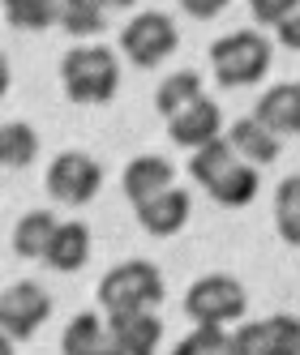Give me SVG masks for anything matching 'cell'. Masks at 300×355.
<instances>
[{
  "label": "cell",
  "instance_id": "obj_7",
  "mask_svg": "<svg viewBox=\"0 0 300 355\" xmlns=\"http://www.w3.org/2000/svg\"><path fill=\"white\" fill-rule=\"evenodd\" d=\"M52 317V295H47L39 283H13L0 291V329L17 343V338H31L35 329Z\"/></svg>",
  "mask_w": 300,
  "mask_h": 355
},
{
  "label": "cell",
  "instance_id": "obj_29",
  "mask_svg": "<svg viewBox=\"0 0 300 355\" xmlns=\"http://www.w3.org/2000/svg\"><path fill=\"white\" fill-rule=\"evenodd\" d=\"M274 35H279V43H283V47L300 52V9H296V13H288L279 26H274Z\"/></svg>",
  "mask_w": 300,
  "mask_h": 355
},
{
  "label": "cell",
  "instance_id": "obj_19",
  "mask_svg": "<svg viewBox=\"0 0 300 355\" xmlns=\"http://www.w3.org/2000/svg\"><path fill=\"white\" fill-rule=\"evenodd\" d=\"M60 351L65 355H99V351H108V325L99 321V313L73 317L69 329H65V338H60Z\"/></svg>",
  "mask_w": 300,
  "mask_h": 355
},
{
  "label": "cell",
  "instance_id": "obj_6",
  "mask_svg": "<svg viewBox=\"0 0 300 355\" xmlns=\"http://www.w3.org/2000/svg\"><path fill=\"white\" fill-rule=\"evenodd\" d=\"M43 184L52 193V201H60V206H86V201H94L99 189H103V167H99L86 150H65V155L52 159Z\"/></svg>",
  "mask_w": 300,
  "mask_h": 355
},
{
  "label": "cell",
  "instance_id": "obj_17",
  "mask_svg": "<svg viewBox=\"0 0 300 355\" xmlns=\"http://www.w3.org/2000/svg\"><path fill=\"white\" fill-rule=\"evenodd\" d=\"M39 155V133L31 129V124H22V120H9V124H0V167H31Z\"/></svg>",
  "mask_w": 300,
  "mask_h": 355
},
{
  "label": "cell",
  "instance_id": "obj_8",
  "mask_svg": "<svg viewBox=\"0 0 300 355\" xmlns=\"http://www.w3.org/2000/svg\"><path fill=\"white\" fill-rule=\"evenodd\" d=\"M167 133H172V141H176V146L197 150V146L223 137V112H219L215 98L197 94L193 103H185L176 116H167Z\"/></svg>",
  "mask_w": 300,
  "mask_h": 355
},
{
  "label": "cell",
  "instance_id": "obj_12",
  "mask_svg": "<svg viewBox=\"0 0 300 355\" xmlns=\"http://www.w3.org/2000/svg\"><path fill=\"white\" fill-rule=\"evenodd\" d=\"M43 261L52 266L56 274H78L86 261H90V227L86 223H60L52 232V244H47Z\"/></svg>",
  "mask_w": 300,
  "mask_h": 355
},
{
  "label": "cell",
  "instance_id": "obj_22",
  "mask_svg": "<svg viewBox=\"0 0 300 355\" xmlns=\"http://www.w3.org/2000/svg\"><path fill=\"white\" fill-rule=\"evenodd\" d=\"M197 94H202V78H197L193 69H185V73H172V78L155 90V107H159V116L167 120V116H176L185 103H193Z\"/></svg>",
  "mask_w": 300,
  "mask_h": 355
},
{
  "label": "cell",
  "instance_id": "obj_3",
  "mask_svg": "<svg viewBox=\"0 0 300 355\" xmlns=\"http://www.w3.org/2000/svg\"><path fill=\"white\" fill-rule=\"evenodd\" d=\"M210 69H215V82L219 86H253L266 78L270 69V39L258 31H236V35H223L210 43Z\"/></svg>",
  "mask_w": 300,
  "mask_h": 355
},
{
  "label": "cell",
  "instance_id": "obj_26",
  "mask_svg": "<svg viewBox=\"0 0 300 355\" xmlns=\"http://www.w3.org/2000/svg\"><path fill=\"white\" fill-rule=\"evenodd\" d=\"M270 338H274V355H300V321L296 317H270Z\"/></svg>",
  "mask_w": 300,
  "mask_h": 355
},
{
  "label": "cell",
  "instance_id": "obj_32",
  "mask_svg": "<svg viewBox=\"0 0 300 355\" xmlns=\"http://www.w3.org/2000/svg\"><path fill=\"white\" fill-rule=\"evenodd\" d=\"M9 351H13V338L5 334V329H0V355H9Z\"/></svg>",
  "mask_w": 300,
  "mask_h": 355
},
{
  "label": "cell",
  "instance_id": "obj_1",
  "mask_svg": "<svg viewBox=\"0 0 300 355\" xmlns=\"http://www.w3.org/2000/svg\"><path fill=\"white\" fill-rule=\"evenodd\" d=\"M60 82L73 103H112L120 90V60L103 43H78L60 60Z\"/></svg>",
  "mask_w": 300,
  "mask_h": 355
},
{
  "label": "cell",
  "instance_id": "obj_4",
  "mask_svg": "<svg viewBox=\"0 0 300 355\" xmlns=\"http://www.w3.org/2000/svg\"><path fill=\"white\" fill-rule=\"evenodd\" d=\"M176 47H181L176 21H172L167 13H155V9L138 13L129 26L120 31V52L129 56L138 69H155V64H163L172 52H176Z\"/></svg>",
  "mask_w": 300,
  "mask_h": 355
},
{
  "label": "cell",
  "instance_id": "obj_24",
  "mask_svg": "<svg viewBox=\"0 0 300 355\" xmlns=\"http://www.w3.org/2000/svg\"><path fill=\"white\" fill-rule=\"evenodd\" d=\"M176 355H232V334H223V325H202L197 321V329L176 343Z\"/></svg>",
  "mask_w": 300,
  "mask_h": 355
},
{
  "label": "cell",
  "instance_id": "obj_18",
  "mask_svg": "<svg viewBox=\"0 0 300 355\" xmlns=\"http://www.w3.org/2000/svg\"><path fill=\"white\" fill-rule=\"evenodd\" d=\"M0 9H5V21L13 31H47L56 26V13H60V0H0Z\"/></svg>",
  "mask_w": 300,
  "mask_h": 355
},
{
  "label": "cell",
  "instance_id": "obj_11",
  "mask_svg": "<svg viewBox=\"0 0 300 355\" xmlns=\"http://www.w3.org/2000/svg\"><path fill=\"white\" fill-rule=\"evenodd\" d=\"M253 120H262L274 137L300 133V82H279V86H270L258 103H253Z\"/></svg>",
  "mask_w": 300,
  "mask_h": 355
},
{
  "label": "cell",
  "instance_id": "obj_13",
  "mask_svg": "<svg viewBox=\"0 0 300 355\" xmlns=\"http://www.w3.org/2000/svg\"><path fill=\"white\" fill-rule=\"evenodd\" d=\"M172 175H176V167H172L167 159H159V155H142V159H133L129 167H124L120 189H124V197H129L133 206H142L146 197H155V193L172 189Z\"/></svg>",
  "mask_w": 300,
  "mask_h": 355
},
{
  "label": "cell",
  "instance_id": "obj_2",
  "mask_svg": "<svg viewBox=\"0 0 300 355\" xmlns=\"http://www.w3.org/2000/svg\"><path fill=\"white\" fill-rule=\"evenodd\" d=\"M163 304V274L155 261H120L103 274L99 283V309L103 317H129V313H146Z\"/></svg>",
  "mask_w": 300,
  "mask_h": 355
},
{
  "label": "cell",
  "instance_id": "obj_31",
  "mask_svg": "<svg viewBox=\"0 0 300 355\" xmlns=\"http://www.w3.org/2000/svg\"><path fill=\"white\" fill-rule=\"evenodd\" d=\"M99 5H103V9H129L133 0H99Z\"/></svg>",
  "mask_w": 300,
  "mask_h": 355
},
{
  "label": "cell",
  "instance_id": "obj_10",
  "mask_svg": "<svg viewBox=\"0 0 300 355\" xmlns=\"http://www.w3.org/2000/svg\"><path fill=\"white\" fill-rule=\"evenodd\" d=\"M163 343V321L155 313H129V317H108V351L116 355H150Z\"/></svg>",
  "mask_w": 300,
  "mask_h": 355
},
{
  "label": "cell",
  "instance_id": "obj_30",
  "mask_svg": "<svg viewBox=\"0 0 300 355\" xmlns=\"http://www.w3.org/2000/svg\"><path fill=\"white\" fill-rule=\"evenodd\" d=\"M9 82H13V73H9V60H5V56H0V98H5V94H9Z\"/></svg>",
  "mask_w": 300,
  "mask_h": 355
},
{
  "label": "cell",
  "instance_id": "obj_28",
  "mask_svg": "<svg viewBox=\"0 0 300 355\" xmlns=\"http://www.w3.org/2000/svg\"><path fill=\"white\" fill-rule=\"evenodd\" d=\"M232 0H181V9L189 13V17H197V21H210V17H219L223 9H228Z\"/></svg>",
  "mask_w": 300,
  "mask_h": 355
},
{
  "label": "cell",
  "instance_id": "obj_5",
  "mask_svg": "<svg viewBox=\"0 0 300 355\" xmlns=\"http://www.w3.org/2000/svg\"><path fill=\"white\" fill-rule=\"evenodd\" d=\"M249 309V295L236 283L232 274H206L185 291V313L193 317V325H228L236 317H244Z\"/></svg>",
  "mask_w": 300,
  "mask_h": 355
},
{
  "label": "cell",
  "instance_id": "obj_20",
  "mask_svg": "<svg viewBox=\"0 0 300 355\" xmlns=\"http://www.w3.org/2000/svg\"><path fill=\"white\" fill-rule=\"evenodd\" d=\"M236 159H240V155L232 150V141H228V137H215V141H206V146H197V150H193V159H189V175L206 189L215 175H223Z\"/></svg>",
  "mask_w": 300,
  "mask_h": 355
},
{
  "label": "cell",
  "instance_id": "obj_9",
  "mask_svg": "<svg viewBox=\"0 0 300 355\" xmlns=\"http://www.w3.org/2000/svg\"><path fill=\"white\" fill-rule=\"evenodd\" d=\"M189 214H193V197H189L185 189H176V184L163 189V193H155V197H146L142 206H138V223H142V232L159 236V240L185 232Z\"/></svg>",
  "mask_w": 300,
  "mask_h": 355
},
{
  "label": "cell",
  "instance_id": "obj_27",
  "mask_svg": "<svg viewBox=\"0 0 300 355\" xmlns=\"http://www.w3.org/2000/svg\"><path fill=\"white\" fill-rule=\"evenodd\" d=\"M296 9H300V0H249V13H253L258 26H279Z\"/></svg>",
  "mask_w": 300,
  "mask_h": 355
},
{
  "label": "cell",
  "instance_id": "obj_23",
  "mask_svg": "<svg viewBox=\"0 0 300 355\" xmlns=\"http://www.w3.org/2000/svg\"><path fill=\"white\" fill-rule=\"evenodd\" d=\"M56 21H60L69 35L90 39V35L103 31V5H99V0H60Z\"/></svg>",
  "mask_w": 300,
  "mask_h": 355
},
{
  "label": "cell",
  "instance_id": "obj_25",
  "mask_svg": "<svg viewBox=\"0 0 300 355\" xmlns=\"http://www.w3.org/2000/svg\"><path fill=\"white\" fill-rule=\"evenodd\" d=\"M232 355H274L270 321H253V325H240L236 334H232Z\"/></svg>",
  "mask_w": 300,
  "mask_h": 355
},
{
  "label": "cell",
  "instance_id": "obj_15",
  "mask_svg": "<svg viewBox=\"0 0 300 355\" xmlns=\"http://www.w3.org/2000/svg\"><path fill=\"white\" fill-rule=\"evenodd\" d=\"M228 141H232V150L244 159V163H253V167H262V163H274L279 159V137H274L262 120H236L232 129H228Z\"/></svg>",
  "mask_w": 300,
  "mask_h": 355
},
{
  "label": "cell",
  "instance_id": "obj_14",
  "mask_svg": "<svg viewBox=\"0 0 300 355\" xmlns=\"http://www.w3.org/2000/svg\"><path fill=\"white\" fill-rule=\"evenodd\" d=\"M258 189H262V180H258L253 163H244V159H236L228 171L215 175V180L206 184V193L219 201V206H228V210H244L249 201L258 197Z\"/></svg>",
  "mask_w": 300,
  "mask_h": 355
},
{
  "label": "cell",
  "instance_id": "obj_16",
  "mask_svg": "<svg viewBox=\"0 0 300 355\" xmlns=\"http://www.w3.org/2000/svg\"><path fill=\"white\" fill-rule=\"evenodd\" d=\"M56 214L52 210H31V214H22L17 227H13V252L22 261H43V252L47 244H52V232H56Z\"/></svg>",
  "mask_w": 300,
  "mask_h": 355
},
{
  "label": "cell",
  "instance_id": "obj_21",
  "mask_svg": "<svg viewBox=\"0 0 300 355\" xmlns=\"http://www.w3.org/2000/svg\"><path fill=\"white\" fill-rule=\"evenodd\" d=\"M274 227L288 244L300 248V175H288V180L274 189Z\"/></svg>",
  "mask_w": 300,
  "mask_h": 355
}]
</instances>
